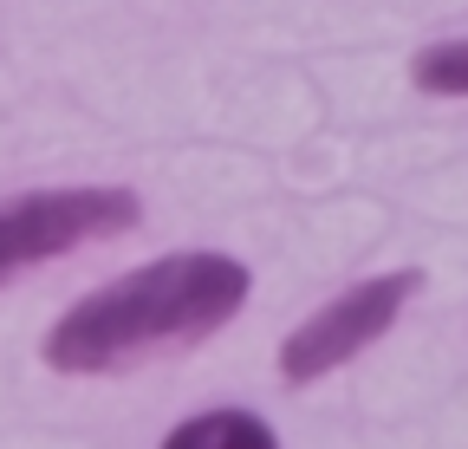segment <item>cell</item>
Listing matches in <instances>:
<instances>
[{
  "mask_svg": "<svg viewBox=\"0 0 468 449\" xmlns=\"http://www.w3.org/2000/svg\"><path fill=\"white\" fill-rule=\"evenodd\" d=\"M248 294H254V273L234 254H208V248L163 254V261H144L131 273L104 280V287H91L79 306H66L39 339V358L58 378L131 371L156 352L221 332L248 306Z\"/></svg>",
  "mask_w": 468,
  "mask_h": 449,
  "instance_id": "1",
  "label": "cell"
},
{
  "mask_svg": "<svg viewBox=\"0 0 468 449\" xmlns=\"http://www.w3.org/2000/svg\"><path fill=\"white\" fill-rule=\"evenodd\" d=\"M137 221H144V202L124 183H72V189H33L0 202V287L91 241L124 235Z\"/></svg>",
  "mask_w": 468,
  "mask_h": 449,
  "instance_id": "2",
  "label": "cell"
},
{
  "mask_svg": "<svg viewBox=\"0 0 468 449\" xmlns=\"http://www.w3.org/2000/svg\"><path fill=\"white\" fill-rule=\"evenodd\" d=\"M423 294V273L417 267H390V273H371L358 287H345L338 300H325L319 313H306L300 326L286 332L280 346V378L286 384H319L332 378L338 365H351L358 352H371L384 332L403 319V306Z\"/></svg>",
  "mask_w": 468,
  "mask_h": 449,
  "instance_id": "3",
  "label": "cell"
},
{
  "mask_svg": "<svg viewBox=\"0 0 468 449\" xmlns=\"http://www.w3.org/2000/svg\"><path fill=\"white\" fill-rule=\"evenodd\" d=\"M163 449H280V436H273L267 417H254L241 404H221V411L183 417V423L163 436Z\"/></svg>",
  "mask_w": 468,
  "mask_h": 449,
  "instance_id": "4",
  "label": "cell"
},
{
  "mask_svg": "<svg viewBox=\"0 0 468 449\" xmlns=\"http://www.w3.org/2000/svg\"><path fill=\"white\" fill-rule=\"evenodd\" d=\"M410 85L430 91V98H468V39L423 46L417 59H410Z\"/></svg>",
  "mask_w": 468,
  "mask_h": 449,
  "instance_id": "5",
  "label": "cell"
}]
</instances>
